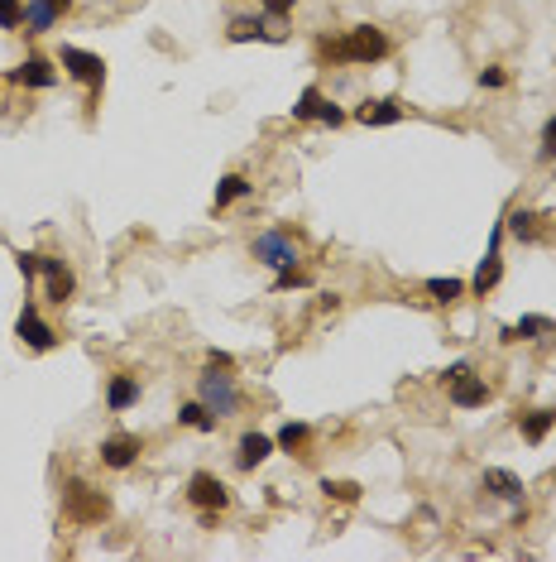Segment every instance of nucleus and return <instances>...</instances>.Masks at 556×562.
<instances>
[{
  "mask_svg": "<svg viewBox=\"0 0 556 562\" xmlns=\"http://www.w3.org/2000/svg\"><path fill=\"white\" fill-rule=\"evenodd\" d=\"M552 331H556V323H552V317H537V313H527L523 323L513 327V337H519V341H523V337H533V341H537V337H552Z\"/></svg>",
  "mask_w": 556,
  "mask_h": 562,
  "instance_id": "obj_22",
  "label": "nucleus"
},
{
  "mask_svg": "<svg viewBox=\"0 0 556 562\" xmlns=\"http://www.w3.org/2000/svg\"><path fill=\"white\" fill-rule=\"evenodd\" d=\"M503 231H513L519 240H533L537 236V212H519V216H513V226H503Z\"/></svg>",
  "mask_w": 556,
  "mask_h": 562,
  "instance_id": "obj_28",
  "label": "nucleus"
},
{
  "mask_svg": "<svg viewBox=\"0 0 556 562\" xmlns=\"http://www.w3.org/2000/svg\"><path fill=\"white\" fill-rule=\"evenodd\" d=\"M206 361H212L216 370H236V356H230V351H212Z\"/></svg>",
  "mask_w": 556,
  "mask_h": 562,
  "instance_id": "obj_33",
  "label": "nucleus"
},
{
  "mask_svg": "<svg viewBox=\"0 0 556 562\" xmlns=\"http://www.w3.org/2000/svg\"><path fill=\"white\" fill-rule=\"evenodd\" d=\"M317 121H321V125H331V130H336V125H345V111H341V106H336V101H321Z\"/></svg>",
  "mask_w": 556,
  "mask_h": 562,
  "instance_id": "obj_29",
  "label": "nucleus"
},
{
  "mask_svg": "<svg viewBox=\"0 0 556 562\" xmlns=\"http://www.w3.org/2000/svg\"><path fill=\"white\" fill-rule=\"evenodd\" d=\"M15 82L20 87H54L58 82V72H54V63H48V58H24L20 63V68H15Z\"/></svg>",
  "mask_w": 556,
  "mask_h": 562,
  "instance_id": "obj_13",
  "label": "nucleus"
},
{
  "mask_svg": "<svg viewBox=\"0 0 556 562\" xmlns=\"http://www.w3.org/2000/svg\"><path fill=\"white\" fill-rule=\"evenodd\" d=\"M135 457H139V438H130V432H115V438L101 442V462H106L111 471L135 466Z\"/></svg>",
  "mask_w": 556,
  "mask_h": 562,
  "instance_id": "obj_10",
  "label": "nucleus"
},
{
  "mask_svg": "<svg viewBox=\"0 0 556 562\" xmlns=\"http://www.w3.org/2000/svg\"><path fill=\"white\" fill-rule=\"evenodd\" d=\"M321 491H327L331 500H345V505L360 500V485H355V481H321Z\"/></svg>",
  "mask_w": 556,
  "mask_h": 562,
  "instance_id": "obj_25",
  "label": "nucleus"
},
{
  "mask_svg": "<svg viewBox=\"0 0 556 562\" xmlns=\"http://www.w3.org/2000/svg\"><path fill=\"white\" fill-rule=\"evenodd\" d=\"M245 193H250V183H245L240 173H226L221 183H216V207H230V202L245 197Z\"/></svg>",
  "mask_w": 556,
  "mask_h": 562,
  "instance_id": "obj_21",
  "label": "nucleus"
},
{
  "mask_svg": "<svg viewBox=\"0 0 556 562\" xmlns=\"http://www.w3.org/2000/svg\"><path fill=\"white\" fill-rule=\"evenodd\" d=\"M54 24H58L54 0H29V5H24V34H48Z\"/></svg>",
  "mask_w": 556,
  "mask_h": 562,
  "instance_id": "obj_14",
  "label": "nucleus"
},
{
  "mask_svg": "<svg viewBox=\"0 0 556 562\" xmlns=\"http://www.w3.org/2000/svg\"><path fill=\"white\" fill-rule=\"evenodd\" d=\"M15 260H20V274H24V279L38 274V255H15Z\"/></svg>",
  "mask_w": 556,
  "mask_h": 562,
  "instance_id": "obj_34",
  "label": "nucleus"
},
{
  "mask_svg": "<svg viewBox=\"0 0 556 562\" xmlns=\"http://www.w3.org/2000/svg\"><path fill=\"white\" fill-rule=\"evenodd\" d=\"M106 404L115 408V414L135 408V404H139V380H135V375H115L111 385H106Z\"/></svg>",
  "mask_w": 556,
  "mask_h": 562,
  "instance_id": "obj_15",
  "label": "nucleus"
},
{
  "mask_svg": "<svg viewBox=\"0 0 556 562\" xmlns=\"http://www.w3.org/2000/svg\"><path fill=\"white\" fill-rule=\"evenodd\" d=\"M38 274L48 279V303H72L77 279H72V270L58 260V255H38Z\"/></svg>",
  "mask_w": 556,
  "mask_h": 562,
  "instance_id": "obj_9",
  "label": "nucleus"
},
{
  "mask_svg": "<svg viewBox=\"0 0 556 562\" xmlns=\"http://www.w3.org/2000/svg\"><path fill=\"white\" fill-rule=\"evenodd\" d=\"M250 255L260 264H269V270H288V264L297 260V240L288 231H264V236H254Z\"/></svg>",
  "mask_w": 556,
  "mask_h": 562,
  "instance_id": "obj_3",
  "label": "nucleus"
},
{
  "mask_svg": "<svg viewBox=\"0 0 556 562\" xmlns=\"http://www.w3.org/2000/svg\"><path fill=\"white\" fill-rule=\"evenodd\" d=\"M106 495H96V485H87V481H72L68 485V515L72 519H87V524H96V519H106Z\"/></svg>",
  "mask_w": 556,
  "mask_h": 562,
  "instance_id": "obj_8",
  "label": "nucleus"
},
{
  "mask_svg": "<svg viewBox=\"0 0 556 562\" xmlns=\"http://www.w3.org/2000/svg\"><path fill=\"white\" fill-rule=\"evenodd\" d=\"M451 399H456V408H485L489 404V385H485V380H475V370H465V375L451 380Z\"/></svg>",
  "mask_w": 556,
  "mask_h": 562,
  "instance_id": "obj_11",
  "label": "nucleus"
},
{
  "mask_svg": "<svg viewBox=\"0 0 556 562\" xmlns=\"http://www.w3.org/2000/svg\"><path fill=\"white\" fill-rule=\"evenodd\" d=\"M58 63H62V68H68L82 87H92V92H101V82H106V63H101L96 54H87V48H77V44L62 48Z\"/></svg>",
  "mask_w": 556,
  "mask_h": 562,
  "instance_id": "obj_5",
  "label": "nucleus"
},
{
  "mask_svg": "<svg viewBox=\"0 0 556 562\" xmlns=\"http://www.w3.org/2000/svg\"><path fill=\"white\" fill-rule=\"evenodd\" d=\"M307 284H312V274H307V270H297V264H288V270H278V293L283 289H307Z\"/></svg>",
  "mask_w": 556,
  "mask_h": 562,
  "instance_id": "obj_27",
  "label": "nucleus"
},
{
  "mask_svg": "<svg viewBox=\"0 0 556 562\" xmlns=\"http://www.w3.org/2000/svg\"><path fill=\"white\" fill-rule=\"evenodd\" d=\"M499 246H503V222H494V231H489V250H485L480 270H475V279H470V293H475V298H485V293H494V284H499V274H503Z\"/></svg>",
  "mask_w": 556,
  "mask_h": 562,
  "instance_id": "obj_6",
  "label": "nucleus"
},
{
  "mask_svg": "<svg viewBox=\"0 0 556 562\" xmlns=\"http://www.w3.org/2000/svg\"><path fill=\"white\" fill-rule=\"evenodd\" d=\"M24 24V0H0V29H20Z\"/></svg>",
  "mask_w": 556,
  "mask_h": 562,
  "instance_id": "obj_26",
  "label": "nucleus"
},
{
  "mask_svg": "<svg viewBox=\"0 0 556 562\" xmlns=\"http://www.w3.org/2000/svg\"><path fill=\"white\" fill-rule=\"evenodd\" d=\"M552 424H556V414H547V408H533V414H523L519 432H523V442H527V447H537V442L552 432Z\"/></svg>",
  "mask_w": 556,
  "mask_h": 562,
  "instance_id": "obj_18",
  "label": "nucleus"
},
{
  "mask_svg": "<svg viewBox=\"0 0 556 562\" xmlns=\"http://www.w3.org/2000/svg\"><path fill=\"white\" fill-rule=\"evenodd\" d=\"M202 404L212 408L216 418H226V414H236L240 408V390H236V380H230V370H206L202 375Z\"/></svg>",
  "mask_w": 556,
  "mask_h": 562,
  "instance_id": "obj_1",
  "label": "nucleus"
},
{
  "mask_svg": "<svg viewBox=\"0 0 556 562\" xmlns=\"http://www.w3.org/2000/svg\"><path fill=\"white\" fill-rule=\"evenodd\" d=\"M187 500L202 505L206 515H221V509L230 505V491H226V481L212 476V471H192L187 476Z\"/></svg>",
  "mask_w": 556,
  "mask_h": 562,
  "instance_id": "obj_4",
  "label": "nucleus"
},
{
  "mask_svg": "<svg viewBox=\"0 0 556 562\" xmlns=\"http://www.w3.org/2000/svg\"><path fill=\"white\" fill-rule=\"evenodd\" d=\"M178 424H183V428H202V432H212L216 424H221V418H216V414H212V408H206L202 399H192V404H183V408H178Z\"/></svg>",
  "mask_w": 556,
  "mask_h": 562,
  "instance_id": "obj_19",
  "label": "nucleus"
},
{
  "mask_svg": "<svg viewBox=\"0 0 556 562\" xmlns=\"http://www.w3.org/2000/svg\"><path fill=\"white\" fill-rule=\"evenodd\" d=\"M503 82H509V72H503V68H485L480 72V87H503Z\"/></svg>",
  "mask_w": 556,
  "mask_h": 562,
  "instance_id": "obj_32",
  "label": "nucleus"
},
{
  "mask_svg": "<svg viewBox=\"0 0 556 562\" xmlns=\"http://www.w3.org/2000/svg\"><path fill=\"white\" fill-rule=\"evenodd\" d=\"M269 452H278V442L269 438V432H245L240 438V471H254Z\"/></svg>",
  "mask_w": 556,
  "mask_h": 562,
  "instance_id": "obj_12",
  "label": "nucleus"
},
{
  "mask_svg": "<svg viewBox=\"0 0 556 562\" xmlns=\"http://www.w3.org/2000/svg\"><path fill=\"white\" fill-rule=\"evenodd\" d=\"M542 159H556V116L542 125Z\"/></svg>",
  "mask_w": 556,
  "mask_h": 562,
  "instance_id": "obj_30",
  "label": "nucleus"
},
{
  "mask_svg": "<svg viewBox=\"0 0 556 562\" xmlns=\"http://www.w3.org/2000/svg\"><path fill=\"white\" fill-rule=\"evenodd\" d=\"M321 101H327V96H321V92H317V87H307V92H303V96H297V106H293V116H297V121H317V111H321Z\"/></svg>",
  "mask_w": 556,
  "mask_h": 562,
  "instance_id": "obj_24",
  "label": "nucleus"
},
{
  "mask_svg": "<svg viewBox=\"0 0 556 562\" xmlns=\"http://www.w3.org/2000/svg\"><path fill=\"white\" fill-rule=\"evenodd\" d=\"M307 438H312V428H307V424H283L274 442L283 447V452H297V447H303Z\"/></svg>",
  "mask_w": 556,
  "mask_h": 562,
  "instance_id": "obj_23",
  "label": "nucleus"
},
{
  "mask_svg": "<svg viewBox=\"0 0 556 562\" xmlns=\"http://www.w3.org/2000/svg\"><path fill=\"white\" fill-rule=\"evenodd\" d=\"M15 337H20V341H24V347H29V351H54V347H58V331L48 327L44 317H38V308H34V303H24V308H20Z\"/></svg>",
  "mask_w": 556,
  "mask_h": 562,
  "instance_id": "obj_7",
  "label": "nucleus"
},
{
  "mask_svg": "<svg viewBox=\"0 0 556 562\" xmlns=\"http://www.w3.org/2000/svg\"><path fill=\"white\" fill-rule=\"evenodd\" d=\"M297 5V0H264V15H274V20H283L288 10Z\"/></svg>",
  "mask_w": 556,
  "mask_h": 562,
  "instance_id": "obj_31",
  "label": "nucleus"
},
{
  "mask_svg": "<svg viewBox=\"0 0 556 562\" xmlns=\"http://www.w3.org/2000/svg\"><path fill=\"white\" fill-rule=\"evenodd\" d=\"M485 491L499 495V500H523V481L513 476V471H499V466L485 471Z\"/></svg>",
  "mask_w": 556,
  "mask_h": 562,
  "instance_id": "obj_16",
  "label": "nucleus"
},
{
  "mask_svg": "<svg viewBox=\"0 0 556 562\" xmlns=\"http://www.w3.org/2000/svg\"><path fill=\"white\" fill-rule=\"evenodd\" d=\"M427 293H432L436 303H461L465 293H470V284H461V279H427L422 284Z\"/></svg>",
  "mask_w": 556,
  "mask_h": 562,
  "instance_id": "obj_20",
  "label": "nucleus"
},
{
  "mask_svg": "<svg viewBox=\"0 0 556 562\" xmlns=\"http://www.w3.org/2000/svg\"><path fill=\"white\" fill-rule=\"evenodd\" d=\"M54 5H58V15H62V10H68V5H72V0H54Z\"/></svg>",
  "mask_w": 556,
  "mask_h": 562,
  "instance_id": "obj_35",
  "label": "nucleus"
},
{
  "mask_svg": "<svg viewBox=\"0 0 556 562\" xmlns=\"http://www.w3.org/2000/svg\"><path fill=\"white\" fill-rule=\"evenodd\" d=\"M398 116H403L398 101H365V106H355V121L360 125H394Z\"/></svg>",
  "mask_w": 556,
  "mask_h": 562,
  "instance_id": "obj_17",
  "label": "nucleus"
},
{
  "mask_svg": "<svg viewBox=\"0 0 556 562\" xmlns=\"http://www.w3.org/2000/svg\"><path fill=\"white\" fill-rule=\"evenodd\" d=\"M341 54L351 63H384L389 39H384V29H374V24H355V29L341 39Z\"/></svg>",
  "mask_w": 556,
  "mask_h": 562,
  "instance_id": "obj_2",
  "label": "nucleus"
}]
</instances>
